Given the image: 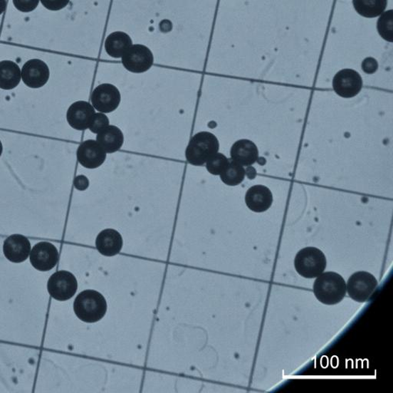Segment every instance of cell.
Segmentation results:
<instances>
[{"label": "cell", "instance_id": "cell-1", "mask_svg": "<svg viewBox=\"0 0 393 393\" xmlns=\"http://www.w3.org/2000/svg\"><path fill=\"white\" fill-rule=\"evenodd\" d=\"M313 293L320 303L326 305H335L345 298L347 284L337 273H323L314 282Z\"/></svg>", "mask_w": 393, "mask_h": 393}, {"label": "cell", "instance_id": "cell-2", "mask_svg": "<svg viewBox=\"0 0 393 393\" xmlns=\"http://www.w3.org/2000/svg\"><path fill=\"white\" fill-rule=\"evenodd\" d=\"M73 307L78 318L85 323L100 321L107 311L103 295L93 290H84L78 294Z\"/></svg>", "mask_w": 393, "mask_h": 393}, {"label": "cell", "instance_id": "cell-3", "mask_svg": "<svg viewBox=\"0 0 393 393\" xmlns=\"http://www.w3.org/2000/svg\"><path fill=\"white\" fill-rule=\"evenodd\" d=\"M219 141L214 134L201 132L194 135L187 147V161L195 166H201L219 151Z\"/></svg>", "mask_w": 393, "mask_h": 393}, {"label": "cell", "instance_id": "cell-4", "mask_svg": "<svg viewBox=\"0 0 393 393\" xmlns=\"http://www.w3.org/2000/svg\"><path fill=\"white\" fill-rule=\"evenodd\" d=\"M294 267L301 277L316 278L325 271L327 258L318 248L309 247L300 250L294 260Z\"/></svg>", "mask_w": 393, "mask_h": 393}, {"label": "cell", "instance_id": "cell-5", "mask_svg": "<svg viewBox=\"0 0 393 393\" xmlns=\"http://www.w3.org/2000/svg\"><path fill=\"white\" fill-rule=\"evenodd\" d=\"M378 286V281L372 274L366 271L355 273L349 278L347 290L349 296L358 303L367 301Z\"/></svg>", "mask_w": 393, "mask_h": 393}, {"label": "cell", "instance_id": "cell-6", "mask_svg": "<svg viewBox=\"0 0 393 393\" xmlns=\"http://www.w3.org/2000/svg\"><path fill=\"white\" fill-rule=\"evenodd\" d=\"M47 288L53 298L65 301L74 296L77 291L78 283L72 273L61 271L52 275L48 281Z\"/></svg>", "mask_w": 393, "mask_h": 393}, {"label": "cell", "instance_id": "cell-7", "mask_svg": "<svg viewBox=\"0 0 393 393\" xmlns=\"http://www.w3.org/2000/svg\"><path fill=\"white\" fill-rule=\"evenodd\" d=\"M122 63L127 71L142 73L151 68L154 63L150 49L143 45L132 46L122 57Z\"/></svg>", "mask_w": 393, "mask_h": 393}, {"label": "cell", "instance_id": "cell-8", "mask_svg": "<svg viewBox=\"0 0 393 393\" xmlns=\"http://www.w3.org/2000/svg\"><path fill=\"white\" fill-rule=\"evenodd\" d=\"M94 109L102 113H110L119 107L121 94L117 88L109 83L97 86L92 94Z\"/></svg>", "mask_w": 393, "mask_h": 393}, {"label": "cell", "instance_id": "cell-9", "mask_svg": "<svg viewBox=\"0 0 393 393\" xmlns=\"http://www.w3.org/2000/svg\"><path fill=\"white\" fill-rule=\"evenodd\" d=\"M332 88L334 91L342 98L355 97L362 90V78L357 71L345 68L334 76Z\"/></svg>", "mask_w": 393, "mask_h": 393}, {"label": "cell", "instance_id": "cell-10", "mask_svg": "<svg viewBox=\"0 0 393 393\" xmlns=\"http://www.w3.org/2000/svg\"><path fill=\"white\" fill-rule=\"evenodd\" d=\"M58 261V250L55 245L49 242L36 243L31 252V262L38 271H51L56 267Z\"/></svg>", "mask_w": 393, "mask_h": 393}, {"label": "cell", "instance_id": "cell-11", "mask_svg": "<svg viewBox=\"0 0 393 393\" xmlns=\"http://www.w3.org/2000/svg\"><path fill=\"white\" fill-rule=\"evenodd\" d=\"M95 114L94 107L85 101L74 103L67 111V121L74 130L85 131L90 127Z\"/></svg>", "mask_w": 393, "mask_h": 393}, {"label": "cell", "instance_id": "cell-12", "mask_svg": "<svg viewBox=\"0 0 393 393\" xmlns=\"http://www.w3.org/2000/svg\"><path fill=\"white\" fill-rule=\"evenodd\" d=\"M106 154L97 141L87 140L78 147L77 159L85 168L95 169L105 162Z\"/></svg>", "mask_w": 393, "mask_h": 393}, {"label": "cell", "instance_id": "cell-13", "mask_svg": "<svg viewBox=\"0 0 393 393\" xmlns=\"http://www.w3.org/2000/svg\"><path fill=\"white\" fill-rule=\"evenodd\" d=\"M23 83L29 88H38L44 86L48 81L49 68L41 60H31L25 63L21 71Z\"/></svg>", "mask_w": 393, "mask_h": 393}, {"label": "cell", "instance_id": "cell-14", "mask_svg": "<svg viewBox=\"0 0 393 393\" xmlns=\"http://www.w3.org/2000/svg\"><path fill=\"white\" fill-rule=\"evenodd\" d=\"M31 252V242L25 236L14 234L9 236L4 243L5 257L11 262L21 263L25 261Z\"/></svg>", "mask_w": 393, "mask_h": 393}, {"label": "cell", "instance_id": "cell-15", "mask_svg": "<svg viewBox=\"0 0 393 393\" xmlns=\"http://www.w3.org/2000/svg\"><path fill=\"white\" fill-rule=\"evenodd\" d=\"M245 202L252 211L264 212L271 207L273 194L266 186L254 185L246 193Z\"/></svg>", "mask_w": 393, "mask_h": 393}, {"label": "cell", "instance_id": "cell-16", "mask_svg": "<svg viewBox=\"0 0 393 393\" xmlns=\"http://www.w3.org/2000/svg\"><path fill=\"white\" fill-rule=\"evenodd\" d=\"M123 246V240L120 232L114 229H105L97 236L96 249L106 257H112L119 253Z\"/></svg>", "mask_w": 393, "mask_h": 393}, {"label": "cell", "instance_id": "cell-17", "mask_svg": "<svg viewBox=\"0 0 393 393\" xmlns=\"http://www.w3.org/2000/svg\"><path fill=\"white\" fill-rule=\"evenodd\" d=\"M231 157L234 162L243 166H251L258 160V147L248 140L237 141L231 147Z\"/></svg>", "mask_w": 393, "mask_h": 393}, {"label": "cell", "instance_id": "cell-18", "mask_svg": "<svg viewBox=\"0 0 393 393\" xmlns=\"http://www.w3.org/2000/svg\"><path fill=\"white\" fill-rule=\"evenodd\" d=\"M96 141L106 153H114L119 151L124 143V135L119 127L109 125L98 132Z\"/></svg>", "mask_w": 393, "mask_h": 393}, {"label": "cell", "instance_id": "cell-19", "mask_svg": "<svg viewBox=\"0 0 393 393\" xmlns=\"http://www.w3.org/2000/svg\"><path fill=\"white\" fill-rule=\"evenodd\" d=\"M132 46L130 36L123 32L111 33L105 39V48L111 57L120 58Z\"/></svg>", "mask_w": 393, "mask_h": 393}, {"label": "cell", "instance_id": "cell-20", "mask_svg": "<svg viewBox=\"0 0 393 393\" xmlns=\"http://www.w3.org/2000/svg\"><path fill=\"white\" fill-rule=\"evenodd\" d=\"M22 78L19 66L12 61L0 62V88L11 90L18 86Z\"/></svg>", "mask_w": 393, "mask_h": 393}, {"label": "cell", "instance_id": "cell-21", "mask_svg": "<svg viewBox=\"0 0 393 393\" xmlns=\"http://www.w3.org/2000/svg\"><path fill=\"white\" fill-rule=\"evenodd\" d=\"M352 4L360 16L375 18L384 13L387 0H352Z\"/></svg>", "mask_w": 393, "mask_h": 393}, {"label": "cell", "instance_id": "cell-22", "mask_svg": "<svg viewBox=\"0 0 393 393\" xmlns=\"http://www.w3.org/2000/svg\"><path fill=\"white\" fill-rule=\"evenodd\" d=\"M246 172L243 165L232 161L220 174L221 181L227 185H239L245 179Z\"/></svg>", "mask_w": 393, "mask_h": 393}, {"label": "cell", "instance_id": "cell-23", "mask_svg": "<svg viewBox=\"0 0 393 393\" xmlns=\"http://www.w3.org/2000/svg\"><path fill=\"white\" fill-rule=\"evenodd\" d=\"M377 29L381 37L385 41H393V11L382 13L378 19Z\"/></svg>", "mask_w": 393, "mask_h": 393}, {"label": "cell", "instance_id": "cell-24", "mask_svg": "<svg viewBox=\"0 0 393 393\" xmlns=\"http://www.w3.org/2000/svg\"><path fill=\"white\" fill-rule=\"evenodd\" d=\"M229 164L227 157L221 153H216L206 162V168L213 175H220Z\"/></svg>", "mask_w": 393, "mask_h": 393}, {"label": "cell", "instance_id": "cell-25", "mask_svg": "<svg viewBox=\"0 0 393 393\" xmlns=\"http://www.w3.org/2000/svg\"><path fill=\"white\" fill-rule=\"evenodd\" d=\"M109 125V117H108L105 114H103L102 112L95 113L93 117L92 123L88 129H90L92 132L98 134Z\"/></svg>", "mask_w": 393, "mask_h": 393}, {"label": "cell", "instance_id": "cell-26", "mask_svg": "<svg viewBox=\"0 0 393 393\" xmlns=\"http://www.w3.org/2000/svg\"><path fill=\"white\" fill-rule=\"evenodd\" d=\"M19 11L29 13L34 11L38 5L39 0H13Z\"/></svg>", "mask_w": 393, "mask_h": 393}, {"label": "cell", "instance_id": "cell-27", "mask_svg": "<svg viewBox=\"0 0 393 393\" xmlns=\"http://www.w3.org/2000/svg\"><path fill=\"white\" fill-rule=\"evenodd\" d=\"M70 0H41L43 5L51 11H58L65 8Z\"/></svg>", "mask_w": 393, "mask_h": 393}, {"label": "cell", "instance_id": "cell-28", "mask_svg": "<svg viewBox=\"0 0 393 393\" xmlns=\"http://www.w3.org/2000/svg\"><path fill=\"white\" fill-rule=\"evenodd\" d=\"M362 70L365 73L372 74L377 70L378 63L373 58H367L362 64Z\"/></svg>", "mask_w": 393, "mask_h": 393}, {"label": "cell", "instance_id": "cell-29", "mask_svg": "<svg viewBox=\"0 0 393 393\" xmlns=\"http://www.w3.org/2000/svg\"><path fill=\"white\" fill-rule=\"evenodd\" d=\"M74 185L75 189L80 191H84L88 189V185H90V182L84 175H80L76 177L74 181Z\"/></svg>", "mask_w": 393, "mask_h": 393}, {"label": "cell", "instance_id": "cell-30", "mask_svg": "<svg viewBox=\"0 0 393 393\" xmlns=\"http://www.w3.org/2000/svg\"><path fill=\"white\" fill-rule=\"evenodd\" d=\"M6 7V0H0V15L3 14Z\"/></svg>", "mask_w": 393, "mask_h": 393}, {"label": "cell", "instance_id": "cell-31", "mask_svg": "<svg viewBox=\"0 0 393 393\" xmlns=\"http://www.w3.org/2000/svg\"><path fill=\"white\" fill-rule=\"evenodd\" d=\"M3 150H4L3 145H2L1 141H0V156L2 155Z\"/></svg>", "mask_w": 393, "mask_h": 393}]
</instances>
